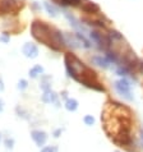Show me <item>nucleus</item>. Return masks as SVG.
I'll return each instance as SVG.
<instances>
[{"instance_id":"ddd939ff","label":"nucleus","mask_w":143,"mask_h":152,"mask_svg":"<svg viewBox=\"0 0 143 152\" xmlns=\"http://www.w3.org/2000/svg\"><path fill=\"white\" fill-rule=\"evenodd\" d=\"M78 107V101L75 99H68L65 101V109L68 111H75Z\"/></svg>"},{"instance_id":"9d476101","label":"nucleus","mask_w":143,"mask_h":152,"mask_svg":"<svg viewBox=\"0 0 143 152\" xmlns=\"http://www.w3.org/2000/svg\"><path fill=\"white\" fill-rule=\"evenodd\" d=\"M42 101L46 104H50V102H56V95L55 92H53L51 90H47L44 92L42 95Z\"/></svg>"},{"instance_id":"412c9836","label":"nucleus","mask_w":143,"mask_h":152,"mask_svg":"<svg viewBox=\"0 0 143 152\" xmlns=\"http://www.w3.org/2000/svg\"><path fill=\"white\" fill-rule=\"evenodd\" d=\"M60 133H61V129H58V130H55V132H54V137H59L60 136Z\"/></svg>"},{"instance_id":"f03ea898","label":"nucleus","mask_w":143,"mask_h":152,"mask_svg":"<svg viewBox=\"0 0 143 152\" xmlns=\"http://www.w3.org/2000/svg\"><path fill=\"white\" fill-rule=\"evenodd\" d=\"M64 63L69 77H72L74 81H77L78 83H81L88 88H92V90L102 92L105 91L102 83L98 79L97 73L91 66L85 64L78 56H75L73 53H65Z\"/></svg>"},{"instance_id":"aec40b11","label":"nucleus","mask_w":143,"mask_h":152,"mask_svg":"<svg viewBox=\"0 0 143 152\" xmlns=\"http://www.w3.org/2000/svg\"><path fill=\"white\" fill-rule=\"evenodd\" d=\"M8 33H4V35L3 36H0V41H4V42H8V41H9V39H8Z\"/></svg>"},{"instance_id":"0eeeda50","label":"nucleus","mask_w":143,"mask_h":152,"mask_svg":"<svg viewBox=\"0 0 143 152\" xmlns=\"http://www.w3.org/2000/svg\"><path fill=\"white\" fill-rule=\"evenodd\" d=\"M81 8L82 10L87 14H97L100 12V7L93 1H90V0H82L81 1Z\"/></svg>"},{"instance_id":"dca6fc26","label":"nucleus","mask_w":143,"mask_h":152,"mask_svg":"<svg viewBox=\"0 0 143 152\" xmlns=\"http://www.w3.org/2000/svg\"><path fill=\"white\" fill-rule=\"evenodd\" d=\"M83 120H85V123L87 125H92V124L95 123V119H93V116H92V115H86Z\"/></svg>"},{"instance_id":"f257e3e1","label":"nucleus","mask_w":143,"mask_h":152,"mask_svg":"<svg viewBox=\"0 0 143 152\" xmlns=\"http://www.w3.org/2000/svg\"><path fill=\"white\" fill-rule=\"evenodd\" d=\"M101 120L107 136L119 146H128L132 142V111L119 102H106Z\"/></svg>"},{"instance_id":"6e6552de","label":"nucleus","mask_w":143,"mask_h":152,"mask_svg":"<svg viewBox=\"0 0 143 152\" xmlns=\"http://www.w3.org/2000/svg\"><path fill=\"white\" fill-rule=\"evenodd\" d=\"M22 53L24 54V56H27L29 59H35L39 55V49L35 44H31V42H27L24 44V46L22 48Z\"/></svg>"},{"instance_id":"9b49d317","label":"nucleus","mask_w":143,"mask_h":152,"mask_svg":"<svg viewBox=\"0 0 143 152\" xmlns=\"http://www.w3.org/2000/svg\"><path fill=\"white\" fill-rule=\"evenodd\" d=\"M92 61L95 63L96 65L101 66V68H109V64H110V61L107 60L106 58H102V56H93L92 58Z\"/></svg>"},{"instance_id":"20e7f679","label":"nucleus","mask_w":143,"mask_h":152,"mask_svg":"<svg viewBox=\"0 0 143 152\" xmlns=\"http://www.w3.org/2000/svg\"><path fill=\"white\" fill-rule=\"evenodd\" d=\"M24 8L22 0H0V17L7 14H18Z\"/></svg>"},{"instance_id":"4468645a","label":"nucleus","mask_w":143,"mask_h":152,"mask_svg":"<svg viewBox=\"0 0 143 152\" xmlns=\"http://www.w3.org/2000/svg\"><path fill=\"white\" fill-rule=\"evenodd\" d=\"M42 72H44V68H42V66H41V65H35L31 70H29V77H31V78H36L37 75L41 74Z\"/></svg>"},{"instance_id":"4be33fe9","label":"nucleus","mask_w":143,"mask_h":152,"mask_svg":"<svg viewBox=\"0 0 143 152\" xmlns=\"http://www.w3.org/2000/svg\"><path fill=\"white\" fill-rule=\"evenodd\" d=\"M4 90V86H3V81L0 79V91H3Z\"/></svg>"},{"instance_id":"f3484780","label":"nucleus","mask_w":143,"mask_h":152,"mask_svg":"<svg viewBox=\"0 0 143 152\" xmlns=\"http://www.w3.org/2000/svg\"><path fill=\"white\" fill-rule=\"evenodd\" d=\"M41 152H58V148L56 147H51V146H46V147H42Z\"/></svg>"},{"instance_id":"39448f33","label":"nucleus","mask_w":143,"mask_h":152,"mask_svg":"<svg viewBox=\"0 0 143 152\" xmlns=\"http://www.w3.org/2000/svg\"><path fill=\"white\" fill-rule=\"evenodd\" d=\"M91 37L98 44V46L105 51H107L110 48V33H105L100 31H92Z\"/></svg>"},{"instance_id":"a211bd4d","label":"nucleus","mask_w":143,"mask_h":152,"mask_svg":"<svg viewBox=\"0 0 143 152\" xmlns=\"http://www.w3.org/2000/svg\"><path fill=\"white\" fill-rule=\"evenodd\" d=\"M26 87H27V81L26 79H20L19 83H18V88L19 90H24Z\"/></svg>"},{"instance_id":"f8f14e48","label":"nucleus","mask_w":143,"mask_h":152,"mask_svg":"<svg viewBox=\"0 0 143 152\" xmlns=\"http://www.w3.org/2000/svg\"><path fill=\"white\" fill-rule=\"evenodd\" d=\"M54 1L63 7H77L81 4L82 0H54Z\"/></svg>"},{"instance_id":"1a4fd4ad","label":"nucleus","mask_w":143,"mask_h":152,"mask_svg":"<svg viewBox=\"0 0 143 152\" xmlns=\"http://www.w3.org/2000/svg\"><path fill=\"white\" fill-rule=\"evenodd\" d=\"M31 137L39 147H42L46 143V141H47V134L45 132H42V130H32Z\"/></svg>"},{"instance_id":"423d86ee","label":"nucleus","mask_w":143,"mask_h":152,"mask_svg":"<svg viewBox=\"0 0 143 152\" xmlns=\"http://www.w3.org/2000/svg\"><path fill=\"white\" fill-rule=\"evenodd\" d=\"M115 90L117 91V94H119L120 96L125 97L127 100H132L133 96L130 95V84L129 82L127 81V79H119V81L115 82Z\"/></svg>"},{"instance_id":"6ab92c4d","label":"nucleus","mask_w":143,"mask_h":152,"mask_svg":"<svg viewBox=\"0 0 143 152\" xmlns=\"http://www.w3.org/2000/svg\"><path fill=\"white\" fill-rule=\"evenodd\" d=\"M13 145H14L13 139H10V138L5 139V147H7V148H13Z\"/></svg>"},{"instance_id":"a878e982","label":"nucleus","mask_w":143,"mask_h":152,"mask_svg":"<svg viewBox=\"0 0 143 152\" xmlns=\"http://www.w3.org/2000/svg\"><path fill=\"white\" fill-rule=\"evenodd\" d=\"M115 152H119V151H115Z\"/></svg>"},{"instance_id":"b1692460","label":"nucleus","mask_w":143,"mask_h":152,"mask_svg":"<svg viewBox=\"0 0 143 152\" xmlns=\"http://www.w3.org/2000/svg\"><path fill=\"white\" fill-rule=\"evenodd\" d=\"M141 142H142V146H143V132L141 133Z\"/></svg>"},{"instance_id":"2eb2a0df","label":"nucleus","mask_w":143,"mask_h":152,"mask_svg":"<svg viewBox=\"0 0 143 152\" xmlns=\"http://www.w3.org/2000/svg\"><path fill=\"white\" fill-rule=\"evenodd\" d=\"M44 5H45V8H46V10L49 12V14H50V15L55 17V15L58 14V10H56L53 5H50V3H46V1H45V3H44Z\"/></svg>"},{"instance_id":"393cba45","label":"nucleus","mask_w":143,"mask_h":152,"mask_svg":"<svg viewBox=\"0 0 143 152\" xmlns=\"http://www.w3.org/2000/svg\"><path fill=\"white\" fill-rule=\"evenodd\" d=\"M0 139H1V134H0Z\"/></svg>"},{"instance_id":"7ed1b4c3","label":"nucleus","mask_w":143,"mask_h":152,"mask_svg":"<svg viewBox=\"0 0 143 152\" xmlns=\"http://www.w3.org/2000/svg\"><path fill=\"white\" fill-rule=\"evenodd\" d=\"M31 35L36 41L44 44L54 51H60L65 45L61 32L56 27L40 19H35L31 23Z\"/></svg>"},{"instance_id":"5701e85b","label":"nucleus","mask_w":143,"mask_h":152,"mask_svg":"<svg viewBox=\"0 0 143 152\" xmlns=\"http://www.w3.org/2000/svg\"><path fill=\"white\" fill-rule=\"evenodd\" d=\"M0 111H3V101L0 100Z\"/></svg>"}]
</instances>
